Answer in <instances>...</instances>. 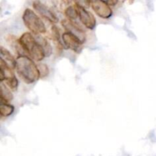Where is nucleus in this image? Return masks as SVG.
<instances>
[{
    "mask_svg": "<svg viewBox=\"0 0 156 156\" xmlns=\"http://www.w3.org/2000/svg\"><path fill=\"white\" fill-rule=\"evenodd\" d=\"M76 9H77L78 14H79V18L80 19L81 22L85 25V27L92 30L94 28L96 25V20L94 16L91 12L88 11L86 8H83L81 5L76 3L75 5Z\"/></svg>",
    "mask_w": 156,
    "mask_h": 156,
    "instance_id": "20e7f679",
    "label": "nucleus"
},
{
    "mask_svg": "<svg viewBox=\"0 0 156 156\" xmlns=\"http://www.w3.org/2000/svg\"><path fill=\"white\" fill-rule=\"evenodd\" d=\"M90 5L91 6L94 12L104 19H108L112 16V9L105 2V1H90Z\"/></svg>",
    "mask_w": 156,
    "mask_h": 156,
    "instance_id": "39448f33",
    "label": "nucleus"
},
{
    "mask_svg": "<svg viewBox=\"0 0 156 156\" xmlns=\"http://www.w3.org/2000/svg\"><path fill=\"white\" fill-rule=\"evenodd\" d=\"M36 39L37 42L40 44V45L42 47L43 50H44V53H45V56H50L52 54L53 50H52V47L50 43L48 42V41L45 37L41 36V35H37Z\"/></svg>",
    "mask_w": 156,
    "mask_h": 156,
    "instance_id": "9b49d317",
    "label": "nucleus"
},
{
    "mask_svg": "<svg viewBox=\"0 0 156 156\" xmlns=\"http://www.w3.org/2000/svg\"><path fill=\"white\" fill-rule=\"evenodd\" d=\"M33 7L34 10L39 14L41 16L47 19V21H50L52 23H57L59 19L56 17V15L47 7V5L42 3L40 1H35L33 2Z\"/></svg>",
    "mask_w": 156,
    "mask_h": 156,
    "instance_id": "423d86ee",
    "label": "nucleus"
},
{
    "mask_svg": "<svg viewBox=\"0 0 156 156\" xmlns=\"http://www.w3.org/2000/svg\"><path fill=\"white\" fill-rule=\"evenodd\" d=\"M14 106L8 103H1L0 105V115L2 117H9L14 112Z\"/></svg>",
    "mask_w": 156,
    "mask_h": 156,
    "instance_id": "ddd939ff",
    "label": "nucleus"
},
{
    "mask_svg": "<svg viewBox=\"0 0 156 156\" xmlns=\"http://www.w3.org/2000/svg\"><path fill=\"white\" fill-rule=\"evenodd\" d=\"M19 44L26 54L30 56L34 60L41 61L45 57V53L36 38L29 32L23 34L19 38Z\"/></svg>",
    "mask_w": 156,
    "mask_h": 156,
    "instance_id": "f03ea898",
    "label": "nucleus"
},
{
    "mask_svg": "<svg viewBox=\"0 0 156 156\" xmlns=\"http://www.w3.org/2000/svg\"><path fill=\"white\" fill-rule=\"evenodd\" d=\"M52 34H53V39L55 41H59V30H58L57 27L56 26H53L52 27Z\"/></svg>",
    "mask_w": 156,
    "mask_h": 156,
    "instance_id": "2eb2a0df",
    "label": "nucleus"
},
{
    "mask_svg": "<svg viewBox=\"0 0 156 156\" xmlns=\"http://www.w3.org/2000/svg\"><path fill=\"white\" fill-rule=\"evenodd\" d=\"M23 21L26 27L36 35L44 34L47 31V28L44 21L41 18L30 9H26L23 14Z\"/></svg>",
    "mask_w": 156,
    "mask_h": 156,
    "instance_id": "7ed1b4c3",
    "label": "nucleus"
},
{
    "mask_svg": "<svg viewBox=\"0 0 156 156\" xmlns=\"http://www.w3.org/2000/svg\"><path fill=\"white\" fill-rule=\"evenodd\" d=\"M62 24L65 27L66 30H67V32L72 34L74 36H76V37L79 38L83 44L85 42L86 35H85V30L82 28H81L79 25H77L75 23L71 22V21L67 19L63 20L62 21Z\"/></svg>",
    "mask_w": 156,
    "mask_h": 156,
    "instance_id": "6e6552de",
    "label": "nucleus"
},
{
    "mask_svg": "<svg viewBox=\"0 0 156 156\" xmlns=\"http://www.w3.org/2000/svg\"><path fill=\"white\" fill-rule=\"evenodd\" d=\"M105 2L109 6H114L117 4L118 1H116V0H110V1H105Z\"/></svg>",
    "mask_w": 156,
    "mask_h": 156,
    "instance_id": "dca6fc26",
    "label": "nucleus"
},
{
    "mask_svg": "<svg viewBox=\"0 0 156 156\" xmlns=\"http://www.w3.org/2000/svg\"><path fill=\"white\" fill-rule=\"evenodd\" d=\"M37 67L41 78L45 77V76H47L49 74V69L47 65H45V64H40V65L37 66Z\"/></svg>",
    "mask_w": 156,
    "mask_h": 156,
    "instance_id": "4468645a",
    "label": "nucleus"
},
{
    "mask_svg": "<svg viewBox=\"0 0 156 156\" xmlns=\"http://www.w3.org/2000/svg\"><path fill=\"white\" fill-rule=\"evenodd\" d=\"M65 15L68 18L69 21L76 24L75 21L79 18V14H78L76 6L69 5V7H67L65 10Z\"/></svg>",
    "mask_w": 156,
    "mask_h": 156,
    "instance_id": "f8f14e48",
    "label": "nucleus"
},
{
    "mask_svg": "<svg viewBox=\"0 0 156 156\" xmlns=\"http://www.w3.org/2000/svg\"><path fill=\"white\" fill-rule=\"evenodd\" d=\"M0 53H1V59L10 67L12 69H15L16 66V59H15L14 56H12V53L4 48L3 47H0Z\"/></svg>",
    "mask_w": 156,
    "mask_h": 156,
    "instance_id": "1a4fd4ad",
    "label": "nucleus"
},
{
    "mask_svg": "<svg viewBox=\"0 0 156 156\" xmlns=\"http://www.w3.org/2000/svg\"><path fill=\"white\" fill-rule=\"evenodd\" d=\"M62 41L67 49H71L76 53H79L82 49V45L83 43L78 37L74 36L69 32H65L62 35Z\"/></svg>",
    "mask_w": 156,
    "mask_h": 156,
    "instance_id": "0eeeda50",
    "label": "nucleus"
},
{
    "mask_svg": "<svg viewBox=\"0 0 156 156\" xmlns=\"http://www.w3.org/2000/svg\"><path fill=\"white\" fill-rule=\"evenodd\" d=\"M15 69L23 81L27 84L34 83L41 77L37 66L26 55L17 57Z\"/></svg>",
    "mask_w": 156,
    "mask_h": 156,
    "instance_id": "f257e3e1",
    "label": "nucleus"
},
{
    "mask_svg": "<svg viewBox=\"0 0 156 156\" xmlns=\"http://www.w3.org/2000/svg\"><path fill=\"white\" fill-rule=\"evenodd\" d=\"M0 98L1 103H8L13 99V94L3 82L0 83Z\"/></svg>",
    "mask_w": 156,
    "mask_h": 156,
    "instance_id": "9d476101",
    "label": "nucleus"
}]
</instances>
